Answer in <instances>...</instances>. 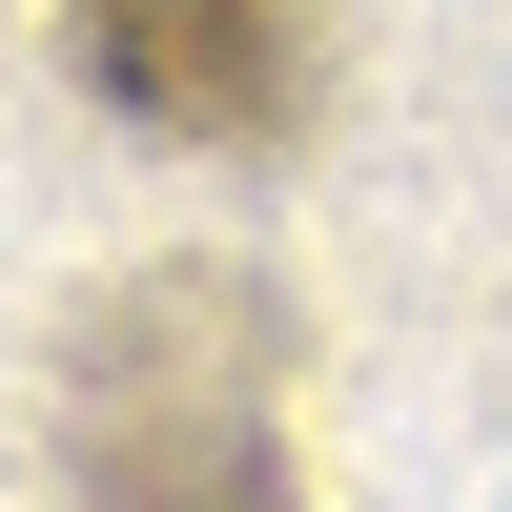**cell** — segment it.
<instances>
[{"label":"cell","instance_id":"cell-1","mask_svg":"<svg viewBox=\"0 0 512 512\" xmlns=\"http://www.w3.org/2000/svg\"><path fill=\"white\" fill-rule=\"evenodd\" d=\"M62 62L144 144H287L328 41H308V0H62Z\"/></svg>","mask_w":512,"mask_h":512}]
</instances>
